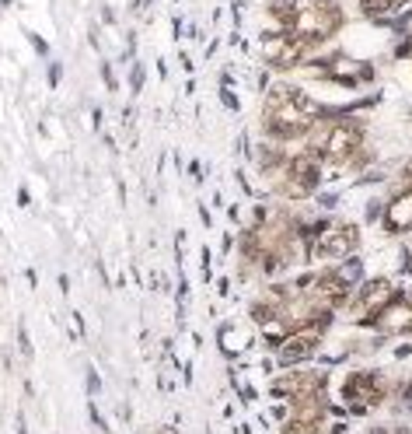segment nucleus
<instances>
[{
	"mask_svg": "<svg viewBox=\"0 0 412 434\" xmlns=\"http://www.w3.org/2000/svg\"><path fill=\"white\" fill-rule=\"evenodd\" d=\"M412 7V0H353V18L360 25H371V28H384L391 25V18L399 11Z\"/></svg>",
	"mask_w": 412,
	"mask_h": 434,
	"instance_id": "9",
	"label": "nucleus"
},
{
	"mask_svg": "<svg viewBox=\"0 0 412 434\" xmlns=\"http://www.w3.org/2000/svg\"><path fill=\"white\" fill-rule=\"evenodd\" d=\"M98 392H102V379L94 368H87V396H98Z\"/></svg>",
	"mask_w": 412,
	"mask_h": 434,
	"instance_id": "15",
	"label": "nucleus"
},
{
	"mask_svg": "<svg viewBox=\"0 0 412 434\" xmlns=\"http://www.w3.org/2000/svg\"><path fill=\"white\" fill-rule=\"evenodd\" d=\"M339 403L349 417H367L374 410L391 403V379L384 368H346L342 386H339Z\"/></svg>",
	"mask_w": 412,
	"mask_h": 434,
	"instance_id": "5",
	"label": "nucleus"
},
{
	"mask_svg": "<svg viewBox=\"0 0 412 434\" xmlns=\"http://www.w3.org/2000/svg\"><path fill=\"white\" fill-rule=\"evenodd\" d=\"M18 347H21L25 357H36V350H32V340H28V329H25V326L18 329Z\"/></svg>",
	"mask_w": 412,
	"mask_h": 434,
	"instance_id": "13",
	"label": "nucleus"
},
{
	"mask_svg": "<svg viewBox=\"0 0 412 434\" xmlns=\"http://www.w3.org/2000/svg\"><path fill=\"white\" fill-rule=\"evenodd\" d=\"M259 98H262L255 112L259 137L276 140V144H297L332 109L304 81H293V78H273V85Z\"/></svg>",
	"mask_w": 412,
	"mask_h": 434,
	"instance_id": "1",
	"label": "nucleus"
},
{
	"mask_svg": "<svg viewBox=\"0 0 412 434\" xmlns=\"http://www.w3.org/2000/svg\"><path fill=\"white\" fill-rule=\"evenodd\" d=\"M402 298V277L399 273H367V280L357 287V295L349 298V305L339 312V319L353 329H367L371 333L377 315L388 308L391 302Z\"/></svg>",
	"mask_w": 412,
	"mask_h": 434,
	"instance_id": "4",
	"label": "nucleus"
},
{
	"mask_svg": "<svg viewBox=\"0 0 412 434\" xmlns=\"http://www.w3.org/2000/svg\"><path fill=\"white\" fill-rule=\"evenodd\" d=\"M217 347L220 354L227 357V361H238V357H245L251 350L259 347V326L251 322V319H231V322H224L220 329H217Z\"/></svg>",
	"mask_w": 412,
	"mask_h": 434,
	"instance_id": "8",
	"label": "nucleus"
},
{
	"mask_svg": "<svg viewBox=\"0 0 412 434\" xmlns=\"http://www.w3.org/2000/svg\"><path fill=\"white\" fill-rule=\"evenodd\" d=\"M143 78H147L143 63H133V70H129V88H133V95H140V91H143Z\"/></svg>",
	"mask_w": 412,
	"mask_h": 434,
	"instance_id": "12",
	"label": "nucleus"
},
{
	"mask_svg": "<svg viewBox=\"0 0 412 434\" xmlns=\"http://www.w3.org/2000/svg\"><path fill=\"white\" fill-rule=\"evenodd\" d=\"M349 25H353V7L346 0H304L300 14L293 18L287 32H293L311 53H322L339 43Z\"/></svg>",
	"mask_w": 412,
	"mask_h": 434,
	"instance_id": "3",
	"label": "nucleus"
},
{
	"mask_svg": "<svg viewBox=\"0 0 412 434\" xmlns=\"http://www.w3.org/2000/svg\"><path fill=\"white\" fill-rule=\"evenodd\" d=\"M395 273L412 280V235L409 238H399V270Z\"/></svg>",
	"mask_w": 412,
	"mask_h": 434,
	"instance_id": "10",
	"label": "nucleus"
},
{
	"mask_svg": "<svg viewBox=\"0 0 412 434\" xmlns=\"http://www.w3.org/2000/svg\"><path fill=\"white\" fill-rule=\"evenodd\" d=\"M300 238L308 249V266H332L353 260L364 249V228L353 217L339 214H300Z\"/></svg>",
	"mask_w": 412,
	"mask_h": 434,
	"instance_id": "2",
	"label": "nucleus"
},
{
	"mask_svg": "<svg viewBox=\"0 0 412 434\" xmlns=\"http://www.w3.org/2000/svg\"><path fill=\"white\" fill-rule=\"evenodd\" d=\"M28 39H32V46H36V49H39V56H49V46L42 43L39 36H32V32H28Z\"/></svg>",
	"mask_w": 412,
	"mask_h": 434,
	"instance_id": "17",
	"label": "nucleus"
},
{
	"mask_svg": "<svg viewBox=\"0 0 412 434\" xmlns=\"http://www.w3.org/2000/svg\"><path fill=\"white\" fill-rule=\"evenodd\" d=\"M255 56L273 78H293L315 53L287 28H262L255 36Z\"/></svg>",
	"mask_w": 412,
	"mask_h": 434,
	"instance_id": "6",
	"label": "nucleus"
},
{
	"mask_svg": "<svg viewBox=\"0 0 412 434\" xmlns=\"http://www.w3.org/2000/svg\"><path fill=\"white\" fill-rule=\"evenodd\" d=\"M45 78H49V88H56L60 81H63V63H56V60H53V63H49V74H45Z\"/></svg>",
	"mask_w": 412,
	"mask_h": 434,
	"instance_id": "14",
	"label": "nucleus"
},
{
	"mask_svg": "<svg viewBox=\"0 0 412 434\" xmlns=\"http://www.w3.org/2000/svg\"><path fill=\"white\" fill-rule=\"evenodd\" d=\"M87 413H91V420H94V428H105V420H102V413H98V410H94V406H91V410H87Z\"/></svg>",
	"mask_w": 412,
	"mask_h": 434,
	"instance_id": "18",
	"label": "nucleus"
},
{
	"mask_svg": "<svg viewBox=\"0 0 412 434\" xmlns=\"http://www.w3.org/2000/svg\"><path fill=\"white\" fill-rule=\"evenodd\" d=\"M329 329L325 322H311V326H300V329H290L283 337V344L273 350V361L276 368H297V364H311L322 357L325 340H329Z\"/></svg>",
	"mask_w": 412,
	"mask_h": 434,
	"instance_id": "7",
	"label": "nucleus"
},
{
	"mask_svg": "<svg viewBox=\"0 0 412 434\" xmlns=\"http://www.w3.org/2000/svg\"><path fill=\"white\" fill-rule=\"evenodd\" d=\"M102 81H105V88H109V91H116V74H112V67H109V63H102Z\"/></svg>",
	"mask_w": 412,
	"mask_h": 434,
	"instance_id": "16",
	"label": "nucleus"
},
{
	"mask_svg": "<svg viewBox=\"0 0 412 434\" xmlns=\"http://www.w3.org/2000/svg\"><path fill=\"white\" fill-rule=\"evenodd\" d=\"M217 98L224 102V109H231V112H242V98L234 95V88H220V85H217Z\"/></svg>",
	"mask_w": 412,
	"mask_h": 434,
	"instance_id": "11",
	"label": "nucleus"
},
{
	"mask_svg": "<svg viewBox=\"0 0 412 434\" xmlns=\"http://www.w3.org/2000/svg\"><path fill=\"white\" fill-rule=\"evenodd\" d=\"M18 434H28V424H25V417L18 420Z\"/></svg>",
	"mask_w": 412,
	"mask_h": 434,
	"instance_id": "19",
	"label": "nucleus"
}]
</instances>
